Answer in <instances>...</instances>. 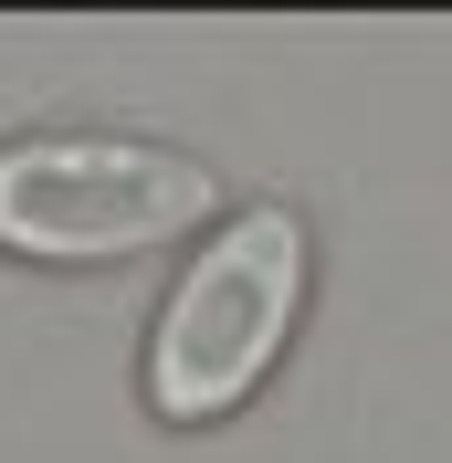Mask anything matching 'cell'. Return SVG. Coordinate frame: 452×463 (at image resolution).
<instances>
[{
    "mask_svg": "<svg viewBox=\"0 0 452 463\" xmlns=\"http://www.w3.org/2000/svg\"><path fill=\"white\" fill-rule=\"evenodd\" d=\"M306 306V222L295 211H242L221 242L179 274L147 337V411L158 421H221L263 390L284 326Z\"/></svg>",
    "mask_w": 452,
    "mask_h": 463,
    "instance_id": "1",
    "label": "cell"
},
{
    "mask_svg": "<svg viewBox=\"0 0 452 463\" xmlns=\"http://www.w3.org/2000/svg\"><path fill=\"white\" fill-rule=\"evenodd\" d=\"M211 169L137 137H22L0 147V253L22 263H116L211 222Z\"/></svg>",
    "mask_w": 452,
    "mask_h": 463,
    "instance_id": "2",
    "label": "cell"
}]
</instances>
